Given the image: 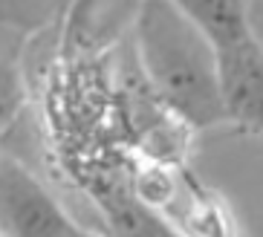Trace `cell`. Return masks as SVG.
Wrapping results in <instances>:
<instances>
[{"label": "cell", "instance_id": "1", "mask_svg": "<svg viewBox=\"0 0 263 237\" xmlns=\"http://www.w3.org/2000/svg\"><path fill=\"white\" fill-rule=\"evenodd\" d=\"M130 35L139 76L182 127L209 130L226 124L217 55L177 3H139Z\"/></svg>", "mask_w": 263, "mask_h": 237}, {"label": "cell", "instance_id": "2", "mask_svg": "<svg viewBox=\"0 0 263 237\" xmlns=\"http://www.w3.org/2000/svg\"><path fill=\"white\" fill-rule=\"evenodd\" d=\"M72 217L21 159L0 153V237H61Z\"/></svg>", "mask_w": 263, "mask_h": 237}, {"label": "cell", "instance_id": "3", "mask_svg": "<svg viewBox=\"0 0 263 237\" xmlns=\"http://www.w3.org/2000/svg\"><path fill=\"white\" fill-rule=\"evenodd\" d=\"M217 76L226 122L263 139V52L252 38L217 52Z\"/></svg>", "mask_w": 263, "mask_h": 237}, {"label": "cell", "instance_id": "4", "mask_svg": "<svg viewBox=\"0 0 263 237\" xmlns=\"http://www.w3.org/2000/svg\"><path fill=\"white\" fill-rule=\"evenodd\" d=\"M139 3H76L64 12V46L70 55H99L107 44L133 29Z\"/></svg>", "mask_w": 263, "mask_h": 237}, {"label": "cell", "instance_id": "5", "mask_svg": "<svg viewBox=\"0 0 263 237\" xmlns=\"http://www.w3.org/2000/svg\"><path fill=\"white\" fill-rule=\"evenodd\" d=\"M177 6L194 29L209 41L214 55L249 41L243 0H179Z\"/></svg>", "mask_w": 263, "mask_h": 237}, {"label": "cell", "instance_id": "6", "mask_svg": "<svg viewBox=\"0 0 263 237\" xmlns=\"http://www.w3.org/2000/svg\"><path fill=\"white\" fill-rule=\"evenodd\" d=\"M26 35L0 26V136L17 122L26 104Z\"/></svg>", "mask_w": 263, "mask_h": 237}, {"label": "cell", "instance_id": "7", "mask_svg": "<svg viewBox=\"0 0 263 237\" xmlns=\"http://www.w3.org/2000/svg\"><path fill=\"white\" fill-rule=\"evenodd\" d=\"M179 223L182 237H240L229 208L202 188H191L188 203L179 206Z\"/></svg>", "mask_w": 263, "mask_h": 237}, {"label": "cell", "instance_id": "8", "mask_svg": "<svg viewBox=\"0 0 263 237\" xmlns=\"http://www.w3.org/2000/svg\"><path fill=\"white\" fill-rule=\"evenodd\" d=\"M246 26L252 44L263 52V0H249L246 3Z\"/></svg>", "mask_w": 263, "mask_h": 237}, {"label": "cell", "instance_id": "9", "mask_svg": "<svg viewBox=\"0 0 263 237\" xmlns=\"http://www.w3.org/2000/svg\"><path fill=\"white\" fill-rule=\"evenodd\" d=\"M61 237H99V234H93V231H87L84 226H78V223H72V226H70V231H67V234H61Z\"/></svg>", "mask_w": 263, "mask_h": 237}]
</instances>
